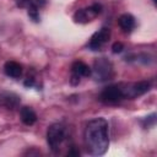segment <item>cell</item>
Returning a JSON list of instances; mask_svg holds the SVG:
<instances>
[{"mask_svg": "<svg viewBox=\"0 0 157 157\" xmlns=\"http://www.w3.org/2000/svg\"><path fill=\"white\" fill-rule=\"evenodd\" d=\"M86 150L93 156H102L109 146L108 121L104 118H94L90 120L83 131Z\"/></svg>", "mask_w": 157, "mask_h": 157, "instance_id": "1", "label": "cell"}, {"mask_svg": "<svg viewBox=\"0 0 157 157\" xmlns=\"http://www.w3.org/2000/svg\"><path fill=\"white\" fill-rule=\"evenodd\" d=\"M65 139H66V129L63 124L55 123V124H52L48 128L47 141H48V145H49L50 150L54 153H58L60 151L61 145L64 144Z\"/></svg>", "mask_w": 157, "mask_h": 157, "instance_id": "2", "label": "cell"}, {"mask_svg": "<svg viewBox=\"0 0 157 157\" xmlns=\"http://www.w3.org/2000/svg\"><path fill=\"white\" fill-rule=\"evenodd\" d=\"M91 75L98 82H104V81L112 80L114 77L113 64L105 58L96 59L93 63V67L91 69Z\"/></svg>", "mask_w": 157, "mask_h": 157, "instance_id": "3", "label": "cell"}, {"mask_svg": "<svg viewBox=\"0 0 157 157\" xmlns=\"http://www.w3.org/2000/svg\"><path fill=\"white\" fill-rule=\"evenodd\" d=\"M120 87H121L124 99H134L148 92L151 88V82L139 81V82H130V83H120Z\"/></svg>", "mask_w": 157, "mask_h": 157, "instance_id": "4", "label": "cell"}, {"mask_svg": "<svg viewBox=\"0 0 157 157\" xmlns=\"http://www.w3.org/2000/svg\"><path fill=\"white\" fill-rule=\"evenodd\" d=\"M123 99H124V97H123L120 83L110 85V86L105 87L99 94V101L103 102L104 104H117V103L121 102Z\"/></svg>", "mask_w": 157, "mask_h": 157, "instance_id": "5", "label": "cell"}, {"mask_svg": "<svg viewBox=\"0 0 157 157\" xmlns=\"http://www.w3.org/2000/svg\"><path fill=\"white\" fill-rule=\"evenodd\" d=\"M101 12H102V5L96 2L88 7L77 10L74 15V20L75 22H78V23H87L93 18H96Z\"/></svg>", "mask_w": 157, "mask_h": 157, "instance_id": "6", "label": "cell"}, {"mask_svg": "<svg viewBox=\"0 0 157 157\" xmlns=\"http://www.w3.org/2000/svg\"><path fill=\"white\" fill-rule=\"evenodd\" d=\"M109 38H110V29L108 27H103L91 37L87 47L91 50H101L109 40Z\"/></svg>", "mask_w": 157, "mask_h": 157, "instance_id": "7", "label": "cell"}, {"mask_svg": "<svg viewBox=\"0 0 157 157\" xmlns=\"http://www.w3.org/2000/svg\"><path fill=\"white\" fill-rule=\"evenodd\" d=\"M88 76H91V67L81 60L74 61L71 66V83L77 85L81 81V77H88Z\"/></svg>", "mask_w": 157, "mask_h": 157, "instance_id": "8", "label": "cell"}, {"mask_svg": "<svg viewBox=\"0 0 157 157\" xmlns=\"http://www.w3.org/2000/svg\"><path fill=\"white\" fill-rule=\"evenodd\" d=\"M4 71H5V74H6L9 77L18 78V77H21V75H22V66H21L17 61L9 60V61H6L5 65H4Z\"/></svg>", "mask_w": 157, "mask_h": 157, "instance_id": "9", "label": "cell"}, {"mask_svg": "<svg viewBox=\"0 0 157 157\" xmlns=\"http://www.w3.org/2000/svg\"><path fill=\"white\" fill-rule=\"evenodd\" d=\"M118 23H119V27H120L124 32H126V33L131 32V31L135 28V26H136L135 17H134L132 15H130V13H124V15H121V16L119 17V20H118Z\"/></svg>", "mask_w": 157, "mask_h": 157, "instance_id": "10", "label": "cell"}, {"mask_svg": "<svg viewBox=\"0 0 157 157\" xmlns=\"http://www.w3.org/2000/svg\"><path fill=\"white\" fill-rule=\"evenodd\" d=\"M0 103L4 104L6 108H16L20 103V98L11 92H1L0 93Z\"/></svg>", "mask_w": 157, "mask_h": 157, "instance_id": "11", "label": "cell"}, {"mask_svg": "<svg viewBox=\"0 0 157 157\" xmlns=\"http://www.w3.org/2000/svg\"><path fill=\"white\" fill-rule=\"evenodd\" d=\"M20 117L25 125H33L37 121V114L31 107H22L20 110Z\"/></svg>", "mask_w": 157, "mask_h": 157, "instance_id": "12", "label": "cell"}, {"mask_svg": "<svg viewBox=\"0 0 157 157\" xmlns=\"http://www.w3.org/2000/svg\"><path fill=\"white\" fill-rule=\"evenodd\" d=\"M123 49H124V45H123V43H120V42H115V43L112 45V52H113L114 54L121 53Z\"/></svg>", "mask_w": 157, "mask_h": 157, "instance_id": "13", "label": "cell"}, {"mask_svg": "<svg viewBox=\"0 0 157 157\" xmlns=\"http://www.w3.org/2000/svg\"><path fill=\"white\" fill-rule=\"evenodd\" d=\"M155 121H156V115L155 114H151L150 117H146V119H145V123L146 124H144V126L145 128H150L151 125L155 124Z\"/></svg>", "mask_w": 157, "mask_h": 157, "instance_id": "14", "label": "cell"}, {"mask_svg": "<svg viewBox=\"0 0 157 157\" xmlns=\"http://www.w3.org/2000/svg\"><path fill=\"white\" fill-rule=\"evenodd\" d=\"M16 2H17V5L20 6V7H28V5L31 4V0H16Z\"/></svg>", "mask_w": 157, "mask_h": 157, "instance_id": "15", "label": "cell"}, {"mask_svg": "<svg viewBox=\"0 0 157 157\" xmlns=\"http://www.w3.org/2000/svg\"><path fill=\"white\" fill-rule=\"evenodd\" d=\"M32 2L39 9V7H42V6H44L45 5V2H47V0H32Z\"/></svg>", "mask_w": 157, "mask_h": 157, "instance_id": "16", "label": "cell"}]
</instances>
